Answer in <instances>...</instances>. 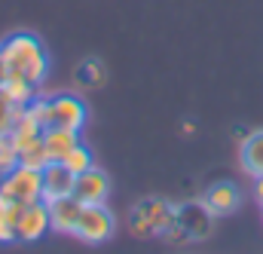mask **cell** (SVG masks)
<instances>
[{
	"instance_id": "obj_1",
	"label": "cell",
	"mask_w": 263,
	"mask_h": 254,
	"mask_svg": "<svg viewBox=\"0 0 263 254\" xmlns=\"http://www.w3.org/2000/svg\"><path fill=\"white\" fill-rule=\"evenodd\" d=\"M0 52L6 59V67L12 77H22L28 83H34L40 89V83L49 74V56L43 49V43L34 34H12L0 43Z\"/></svg>"
},
{
	"instance_id": "obj_2",
	"label": "cell",
	"mask_w": 263,
	"mask_h": 254,
	"mask_svg": "<svg viewBox=\"0 0 263 254\" xmlns=\"http://www.w3.org/2000/svg\"><path fill=\"white\" fill-rule=\"evenodd\" d=\"M178 221V205L159 199V196H150V199H141L135 202L129 211V230L135 239H153V236H162L172 224Z\"/></svg>"
},
{
	"instance_id": "obj_3",
	"label": "cell",
	"mask_w": 263,
	"mask_h": 254,
	"mask_svg": "<svg viewBox=\"0 0 263 254\" xmlns=\"http://www.w3.org/2000/svg\"><path fill=\"white\" fill-rule=\"evenodd\" d=\"M114 233H117V217L107 205H83L73 239H80L83 245H104L114 239Z\"/></svg>"
},
{
	"instance_id": "obj_4",
	"label": "cell",
	"mask_w": 263,
	"mask_h": 254,
	"mask_svg": "<svg viewBox=\"0 0 263 254\" xmlns=\"http://www.w3.org/2000/svg\"><path fill=\"white\" fill-rule=\"evenodd\" d=\"M0 193L22 202V205H31L37 199H43V172L37 169H28V166H15L9 175L0 178Z\"/></svg>"
},
{
	"instance_id": "obj_5",
	"label": "cell",
	"mask_w": 263,
	"mask_h": 254,
	"mask_svg": "<svg viewBox=\"0 0 263 254\" xmlns=\"http://www.w3.org/2000/svg\"><path fill=\"white\" fill-rule=\"evenodd\" d=\"M107 196H110V175L104 169L92 166L83 175H77L73 199H80L83 205H107Z\"/></svg>"
},
{
	"instance_id": "obj_6",
	"label": "cell",
	"mask_w": 263,
	"mask_h": 254,
	"mask_svg": "<svg viewBox=\"0 0 263 254\" xmlns=\"http://www.w3.org/2000/svg\"><path fill=\"white\" fill-rule=\"evenodd\" d=\"M49 101H52V126L70 129V132H83L86 120H89V111H86V104H83L80 95L59 92Z\"/></svg>"
},
{
	"instance_id": "obj_7",
	"label": "cell",
	"mask_w": 263,
	"mask_h": 254,
	"mask_svg": "<svg viewBox=\"0 0 263 254\" xmlns=\"http://www.w3.org/2000/svg\"><path fill=\"white\" fill-rule=\"evenodd\" d=\"M178 224L184 227V233L190 236V242H202L211 236V227H214V214L199 202H184L178 205Z\"/></svg>"
},
{
	"instance_id": "obj_8",
	"label": "cell",
	"mask_w": 263,
	"mask_h": 254,
	"mask_svg": "<svg viewBox=\"0 0 263 254\" xmlns=\"http://www.w3.org/2000/svg\"><path fill=\"white\" fill-rule=\"evenodd\" d=\"M49 230H52L49 227V205L43 199L25 205V211L18 217V242H28V245L31 242H40Z\"/></svg>"
},
{
	"instance_id": "obj_9",
	"label": "cell",
	"mask_w": 263,
	"mask_h": 254,
	"mask_svg": "<svg viewBox=\"0 0 263 254\" xmlns=\"http://www.w3.org/2000/svg\"><path fill=\"white\" fill-rule=\"evenodd\" d=\"M202 205L214 214V217H230L239 205H242V193L236 184H230V181H217V184H211L205 196H202Z\"/></svg>"
},
{
	"instance_id": "obj_10",
	"label": "cell",
	"mask_w": 263,
	"mask_h": 254,
	"mask_svg": "<svg viewBox=\"0 0 263 254\" xmlns=\"http://www.w3.org/2000/svg\"><path fill=\"white\" fill-rule=\"evenodd\" d=\"M73 184H77V175L65 169V162H49L43 169V202H55V199H65L73 196Z\"/></svg>"
},
{
	"instance_id": "obj_11",
	"label": "cell",
	"mask_w": 263,
	"mask_h": 254,
	"mask_svg": "<svg viewBox=\"0 0 263 254\" xmlns=\"http://www.w3.org/2000/svg\"><path fill=\"white\" fill-rule=\"evenodd\" d=\"M80 211H83V202L73 199V196L49 202V227H52V233L73 236L77 233V224H80Z\"/></svg>"
},
{
	"instance_id": "obj_12",
	"label": "cell",
	"mask_w": 263,
	"mask_h": 254,
	"mask_svg": "<svg viewBox=\"0 0 263 254\" xmlns=\"http://www.w3.org/2000/svg\"><path fill=\"white\" fill-rule=\"evenodd\" d=\"M77 144H80V132H70V129H62V126L43 129V147H46L49 162H62Z\"/></svg>"
},
{
	"instance_id": "obj_13",
	"label": "cell",
	"mask_w": 263,
	"mask_h": 254,
	"mask_svg": "<svg viewBox=\"0 0 263 254\" xmlns=\"http://www.w3.org/2000/svg\"><path fill=\"white\" fill-rule=\"evenodd\" d=\"M239 162H242V172L248 178H260L263 175V129H257V132H251V135L242 138Z\"/></svg>"
},
{
	"instance_id": "obj_14",
	"label": "cell",
	"mask_w": 263,
	"mask_h": 254,
	"mask_svg": "<svg viewBox=\"0 0 263 254\" xmlns=\"http://www.w3.org/2000/svg\"><path fill=\"white\" fill-rule=\"evenodd\" d=\"M25 205L0 193V245H15L18 242V217Z\"/></svg>"
},
{
	"instance_id": "obj_15",
	"label": "cell",
	"mask_w": 263,
	"mask_h": 254,
	"mask_svg": "<svg viewBox=\"0 0 263 254\" xmlns=\"http://www.w3.org/2000/svg\"><path fill=\"white\" fill-rule=\"evenodd\" d=\"M3 98L12 104V107H28L34 98H37V86L34 83H28V80H22V77H12L9 74V80L3 83Z\"/></svg>"
},
{
	"instance_id": "obj_16",
	"label": "cell",
	"mask_w": 263,
	"mask_h": 254,
	"mask_svg": "<svg viewBox=\"0 0 263 254\" xmlns=\"http://www.w3.org/2000/svg\"><path fill=\"white\" fill-rule=\"evenodd\" d=\"M77 83L86 86V89H101L107 83V67H104V62L86 59V62L77 67Z\"/></svg>"
},
{
	"instance_id": "obj_17",
	"label": "cell",
	"mask_w": 263,
	"mask_h": 254,
	"mask_svg": "<svg viewBox=\"0 0 263 254\" xmlns=\"http://www.w3.org/2000/svg\"><path fill=\"white\" fill-rule=\"evenodd\" d=\"M62 162H65V169H70L73 175H83L86 169H92V166H95V159H92V150H89L83 141H80V144H77V147L67 153Z\"/></svg>"
},
{
	"instance_id": "obj_18",
	"label": "cell",
	"mask_w": 263,
	"mask_h": 254,
	"mask_svg": "<svg viewBox=\"0 0 263 254\" xmlns=\"http://www.w3.org/2000/svg\"><path fill=\"white\" fill-rule=\"evenodd\" d=\"M18 162L22 166H28V169H37V172H43L46 166H49V156H46V147H43V138L34 144V147H28L22 156H18Z\"/></svg>"
},
{
	"instance_id": "obj_19",
	"label": "cell",
	"mask_w": 263,
	"mask_h": 254,
	"mask_svg": "<svg viewBox=\"0 0 263 254\" xmlns=\"http://www.w3.org/2000/svg\"><path fill=\"white\" fill-rule=\"evenodd\" d=\"M28 114H31V117H34V120H37V123H40L43 129L52 126V101H49V98L37 95V98L28 104Z\"/></svg>"
},
{
	"instance_id": "obj_20",
	"label": "cell",
	"mask_w": 263,
	"mask_h": 254,
	"mask_svg": "<svg viewBox=\"0 0 263 254\" xmlns=\"http://www.w3.org/2000/svg\"><path fill=\"white\" fill-rule=\"evenodd\" d=\"M15 166H18V150L12 147L9 135H3V138H0V178L9 175Z\"/></svg>"
},
{
	"instance_id": "obj_21",
	"label": "cell",
	"mask_w": 263,
	"mask_h": 254,
	"mask_svg": "<svg viewBox=\"0 0 263 254\" xmlns=\"http://www.w3.org/2000/svg\"><path fill=\"white\" fill-rule=\"evenodd\" d=\"M15 123V117H12V104L3 98V92H0V138L3 135H9V129Z\"/></svg>"
},
{
	"instance_id": "obj_22",
	"label": "cell",
	"mask_w": 263,
	"mask_h": 254,
	"mask_svg": "<svg viewBox=\"0 0 263 254\" xmlns=\"http://www.w3.org/2000/svg\"><path fill=\"white\" fill-rule=\"evenodd\" d=\"M6 80H9V67H6V59H3V52H0V89H3Z\"/></svg>"
},
{
	"instance_id": "obj_23",
	"label": "cell",
	"mask_w": 263,
	"mask_h": 254,
	"mask_svg": "<svg viewBox=\"0 0 263 254\" xmlns=\"http://www.w3.org/2000/svg\"><path fill=\"white\" fill-rule=\"evenodd\" d=\"M254 199L263 205V175L260 178H254Z\"/></svg>"
}]
</instances>
